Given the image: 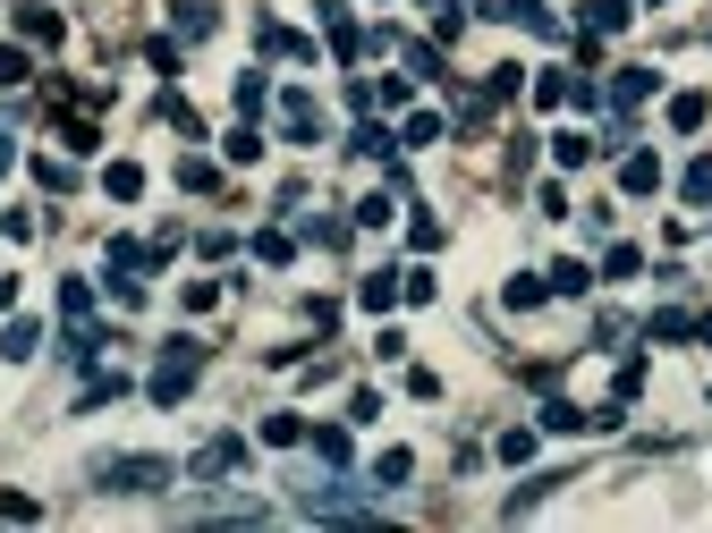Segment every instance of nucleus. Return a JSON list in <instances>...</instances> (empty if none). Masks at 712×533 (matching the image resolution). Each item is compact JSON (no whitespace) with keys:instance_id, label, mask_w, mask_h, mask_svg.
I'll use <instances>...</instances> for the list:
<instances>
[{"instance_id":"f257e3e1","label":"nucleus","mask_w":712,"mask_h":533,"mask_svg":"<svg viewBox=\"0 0 712 533\" xmlns=\"http://www.w3.org/2000/svg\"><path fill=\"white\" fill-rule=\"evenodd\" d=\"M195 373H204V347H195V339H170L162 364H153V381H145V398H153V407H179V398L195 390Z\"/></svg>"},{"instance_id":"f03ea898","label":"nucleus","mask_w":712,"mask_h":533,"mask_svg":"<svg viewBox=\"0 0 712 533\" xmlns=\"http://www.w3.org/2000/svg\"><path fill=\"white\" fill-rule=\"evenodd\" d=\"M162 483H179L170 457H102L94 466V491H162Z\"/></svg>"},{"instance_id":"7ed1b4c3","label":"nucleus","mask_w":712,"mask_h":533,"mask_svg":"<svg viewBox=\"0 0 712 533\" xmlns=\"http://www.w3.org/2000/svg\"><path fill=\"white\" fill-rule=\"evenodd\" d=\"M297 508H306L314 525H382V517H374V508L356 500L348 483H331V491H306V500H297Z\"/></svg>"},{"instance_id":"20e7f679","label":"nucleus","mask_w":712,"mask_h":533,"mask_svg":"<svg viewBox=\"0 0 712 533\" xmlns=\"http://www.w3.org/2000/svg\"><path fill=\"white\" fill-rule=\"evenodd\" d=\"M280 136H289V144H323V102L314 94H280Z\"/></svg>"},{"instance_id":"39448f33","label":"nucleus","mask_w":712,"mask_h":533,"mask_svg":"<svg viewBox=\"0 0 712 533\" xmlns=\"http://www.w3.org/2000/svg\"><path fill=\"white\" fill-rule=\"evenodd\" d=\"M238 466H246V440H238V432H221V440H204V449H195V483H221V474H238Z\"/></svg>"},{"instance_id":"423d86ee","label":"nucleus","mask_w":712,"mask_h":533,"mask_svg":"<svg viewBox=\"0 0 712 533\" xmlns=\"http://www.w3.org/2000/svg\"><path fill=\"white\" fill-rule=\"evenodd\" d=\"M492 18H509V26H535L543 43H560V18H551L543 0H492Z\"/></svg>"},{"instance_id":"0eeeda50","label":"nucleus","mask_w":712,"mask_h":533,"mask_svg":"<svg viewBox=\"0 0 712 533\" xmlns=\"http://www.w3.org/2000/svg\"><path fill=\"white\" fill-rule=\"evenodd\" d=\"M255 43L272 51V60H314V43H306V34H289V26H272V18H255Z\"/></svg>"},{"instance_id":"6e6552de","label":"nucleus","mask_w":712,"mask_h":533,"mask_svg":"<svg viewBox=\"0 0 712 533\" xmlns=\"http://www.w3.org/2000/svg\"><path fill=\"white\" fill-rule=\"evenodd\" d=\"M323 34H331V51H340V60H356V51H365V34H356V18L340 9V0H323Z\"/></svg>"},{"instance_id":"1a4fd4ad","label":"nucleus","mask_w":712,"mask_h":533,"mask_svg":"<svg viewBox=\"0 0 712 533\" xmlns=\"http://www.w3.org/2000/svg\"><path fill=\"white\" fill-rule=\"evenodd\" d=\"M18 34H26V43H60V9H43V0H18Z\"/></svg>"},{"instance_id":"9d476101","label":"nucleus","mask_w":712,"mask_h":533,"mask_svg":"<svg viewBox=\"0 0 712 533\" xmlns=\"http://www.w3.org/2000/svg\"><path fill=\"white\" fill-rule=\"evenodd\" d=\"M348 153H365V161H399V136H390L382 119H365V127L348 136Z\"/></svg>"},{"instance_id":"9b49d317","label":"nucleus","mask_w":712,"mask_h":533,"mask_svg":"<svg viewBox=\"0 0 712 533\" xmlns=\"http://www.w3.org/2000/svg\"><path fill=\"white\" fill-rule=\"evenodd\" d=\"M0 356H9V364L43 356V322H9V331H0Z\"/></svg>"},{"instance_id":"f8f14e48","label":"nucleus","mask_w":712,"mask_h":533,"mask_svg":"<svg viewBox=\"0 0 712 533\" xmlns=\"http://www.w3.org/2000/svg\"><path fill=\"white\" fill-rule=\"evenodd\" d=\"M60 314H68V331H94V288H85V280H60Z\"/></svg>"},{"instance_id":"ddd939ff","label":"nucleus","mask_w":712,"mask_h":533,"mask_svg":"<svg viewBox=\"0 0 712 533\" xmlns=\"http://www.w3.org/2000/svg\"><path fill=\"white\" fill-rule=\"evenodd\" d=\"M111 398H128V373H94V381H85V390H77V415L111 407Z\"/></svg>"},{"instance_id":"4468645a","label":"nucleus","mask_w":712,"mask_h":533,"mask_svg":"<svg viewBox=\"0 0 712 533\" xmlns=\"http://www.w3.org/2000/svg\"><path fill=\"white\" fill-rule=\"evenodd\" d=\"M619 187H628V195H653V187H662V161H653V153H628V161H619Z\"/></svg>"},{"instance_id":"2eb2a0df","label":"nucleus","mask_w":712,"mask_h":533,"mask_svg":"<svg viewBox=\"0 0 712 533\" xmlns=\"http://www.w3.org/2000/svg\"><path fill=\"white\" fill-rule=\"evenodd\" d=\"M628 18H636L628 0H585V34H619Z\"/></svg>"},{"instance_id":"dca6fc26","label":"nucleus","mask_w":712,"mask_h":533,"mask_svg":"<svg viewBox=\"0 0 712 533\" xmlns=\"http://www.w3.org/2000/svg\"><path fill=\"white\" fill-rule=\"evenodd\" d=\"M551 161H560V170H585V161H594V136L560 127V136H551Z\"/></svg>"},{"instance_id":"f3484780","label":"nucleus","mask_w":712,"mask_h":533,"mask_svg":"<svg viewBox=\"0 0 712 533\" xmlns=\"http://www.w3.org/2000/svg\"><path fill=\"white\" fill-rule=\"evenodd\" d=\"M645 94H653V68H619V77H611V102H619V111H636Z\"/></svg>"},{"instance_id":"a211bd4d","label":"nucleus","mask_w":712,"mask_h":533,"mask_svg":"<svg viewBox=\"0 0 712 533\" xmlns=\"http://www.w3.org/2000/svg\"><path fill=\"white\" fill-rule=\"evenodd\" d=\"M102 195L136 204V195H145V170H136V161H111V170H102Z\"/></svg>"},{"instance_id":"6ab92c4d","label":"nucleus","mask_w":712,"mask_h":533,"mask_svg":"<svg viewBox=\"0 0 712 533\" xmlns=\"http://www.w3.org/2000/svg\"><path fill=\"white\" fill-rule=\"evenodd\" d=\"M407 474H416V457H407V449H382V457H374V491H399Z\"/></svg>"},{"instance_id":"aec40b11","label":"nucleus","mask_w":712,"mask_h":533,"mask_svg":"<svg viewBox=\"0 0 712 533\" xmlns=\"http://www.w3.org/2000/svg\"><path fill=\"white\" fill-rule=\"evenodd\" d=\"M213 26H221V18H213V0H179V34H187V43H204Z\"/></svg>"},{"instance_id":"412c9836","label":"nucleus","mask_w":712,"mask_h":533,"mask_svg":"<svg viewBox=\"0 0 712 533\" xmlns=\"http://www.w3.org/2000/svg\"><path fill=\"white\" fill-rule=\"evenodd\" d=\"M441 111H407V127H399V144H441Z\"/></svg>"},{"instance_id":"4be33fe9","label":"nucleus","mask_w":712,"mask_h":533,"mask_svg":"<svg viewBox=\"0 0 712 533\" xmlns=\"http://www.w3.org/2000/svg\"><path fill=\"white\" fill-rule=\"evenodd\" d=\"M179 187H187V195H213V187H221V170H213V161H179Z\"/></svg>"},{"instance_id":"5701e85b","label":"nucleus","mask_w":712,"mask_h":533,"mask_svg":"<svg viewBox=\"0 0 712 533\" xmlns=\"http://www.w3.org/2000/svg\"><path fill=\"white\" fill-rule=\"evenodd\" d=\"M356 297H365V305H374V314H390V305H399V271H374V280L356 288Z\"/></svg>"},{"instance_id":"b1692460","label":"nucleus","mask_w":712,"mask_h":533,"mask_svg":"<svg viewBox=\"0 0 712 533\" xmlns=\"http://www.w3.org/2000/svg\"><path fill=\"white\" fill-rule=\"evenodd\" d=\"M679 195H687V204H712V153H704V161H687Z\"/></svg>"},{"instance_id":"393cba45","label":"nucleus","mask_w":712,"mask_h":533,"mask_svg":"<svg viewBox=\"0 0 712 533\" xmlns=\"http://www.w3.org/2000/svg\"><path fill=\"white\" fill-rule=\"evenodd\" d=\"M569 85H577V77H569V68H551V77H535V102H543V111H560V102H569Z\"/></svg>"},{"instance_id":"a878e982","label":"nucleus","mask_w":712,"mask_h":533,"mask_svg":"<svg viewBox=\"0 0 712 533\" xmlns=\"http://www.w3.org/2000/svg\"><path fill=\"white\" fill-rule=\"evenodd\" d=\"M585 280H594L585 263H551V297H585Z\"/></svg>"},{"instance_id":"bb28decb","label":"nucleus","mask_w":712,"mask_h":533,"mask_svg":"<svg viewBox=\"0 0 712 533\" xmlns=\"http://www.w3.org/2000/svg\"><path fill=\"white\" fill-rule=\"evenodd\" d=\"M221 153H229V161H255V153H263V136H255V119H238V127H229V144H221Z\"/></svg>"},{"instance_id":"cd10ccee","label":"nucleus","mask_w":712,"mask_h":533,"mask_svg":"<svg viewBox=\"0 0 712 533\" xmlns=\"http://www.w3.org/2000/svg\"><path fill=\"white\" fill-rule=\"evenodd\" d=\"M645 331H653V339H696V314H679V305H670V314H653Z\"/></svg>"},{"instance_id":"c85d7f7f","label":"nucleus","mask_w":712,"mask_h":533,"mask_svg":"<svg viewBox=\"0 0 712 533\" xmlns=\"http://www.w3.org/2000/svg\"><path fill=\"white\" fill-rule=\"evenodd\" d=\"M263 440H272V449H297V440H306V424H297V415H263Z\"/></svg>"},{"instance_id":"c756f323","label":"nucleus","mask_w":712,"mask_h":533,"mask_svg":"<svg viewBox=\"0 0 712 533\" xmlns=\"http://www.w3.org/2000/svg\"><path fill=\"white\" fill-rule=\"evenodd\" d=\"M289 229H255V263H289Z\"/></svg>"},{"instance_id":"7c9ffc66","label":"nucleus","mask_w":712,"mask_h":533,"mask_svg":"<svg viewBox=\"0 0 712 533\" xmlns=\"http://www.w3.org/2000/svg\"><path fill=\"white\" fill-rule=\"evenodd\" d=\"M670 127H679V136H696V127H704V94H679V102H670Z\"/></svg>"},{"instance_id":"2f4dec72","label":"nucleus","mask_w":712,"mask_h":533,"mask_svg":"<svg viewBox=\"0 0 712 533\" xmlns=\"http://www.w3.org/2000/svg\"><path fill=\"white\" fill-rule=\"evenodd\" d=\"M60 144H68V153H94L102 136H94V119H60Z\"/></svg>"},{"instance_id":"473e14b6","label":"nucleus","mask_w":712,"mask_h":533,"mask_svg":"<svg viewBox=\"0 0 712 533\" xmlns=\"http://www.w3.org/2000/svg\"><path fill=\"white\" fill-rule=\"evenodd\" d=\"M314 457H323V466H348V432H331V424H323V432H314Z\"/></svg>"},{"instance_id":"72a5a7b5","label":"nucleus","mask_w":712,"mask_h":533,"mask_svg":"<svg viewBox=\"0 0 712 533\" xmlns=\"http://www.w3.org/2000/svg\"><path fill=\"white\" fill-rule=\"evenodd\" d=\"M0 517H9V525H34V517H43V500H34V491H9V500H0Z\"/></svg>"},{"instance_id":"f704fd0d","label":"nucleus","mask_w":712,"mask_h":533,"mask_svg":"<svg viewBox=\"0 0 712 533\" xmlns=\"http://www.w3.org/2000/svg\"><path fill=\"white\" fill-rule=\"evenodd\" d=\"M34 178H43L51 195H68V187H77V170H68V161H34Z\"/></svg>"},{"instance_id":"c9c22d12","label":"nucleus","mask_w":712,"mask_h":533,"mask_svg":"<svg viewBox=\"0 0 712 533\" xmlns=\"http://www.w3.org/2000/svg\"><path fill=\"white\" fill-rule=\"evenodd\" d=\"M390 212H399V195H365V204H356V220H365V229H382Z\"/></svg>"},{"instance_id":"e433bc0d","label":"nucleus","mask_w":712,"mask_h":533,"mask_svg":"<svg viewBox=\"0 0 712 533\" xmlns=\"http://www.w3.org/2000/svg\"><path fill=\"white\" fill-rule=\"evenodd\" d=\"M263 102H272V94H263V77H238V119H255Z\"/></svg>"},{"instance_id":"4c0bfd02","label":"nucleus","mask_w":712,"mask_h":533,"mask_svg":"<svg viewBox=\"0 0 712 533\" xmlns=\"http://www.w3.org/2000/svg\"><path fill=\"white\" fill-rule=\"evenodd\" d=\"M399 297L407 305H433V271H399Z\"/></svg>"},{"instance_id":"58836bf2","label":"nucleus","mask_w":712,"mask_h":533,"mask_svg":"<svg viewBox=\"0 0 712 533\" xmlns=\"http://www.w3.org/2000/svg\"><path fill=\"white\" fill-rule=\"evenodd\" d=\"M0 85H26V51L18 43H0Z\"/></svg>"},{"instance_id":"ea45409f","label":"nucleus","mask_w":712,"mask_h":533,"mask_svg":"<svg viewBox=\"0 0 712 533\" xmlns=\"http://www.w3.org/2000/svg\"><path fill=\"white\" fill-rule=\"evenodd\" d=\"M9 161H18V136H0V178H9Z\"/></svg>"},{"instance_id":"a19ab883","label":"nucleus","mask_w":712,"mask_h":533,"mask_svg":"<svg viewBox=\"0 0 712 533\" xmlns=\"http://www.w3.org/2000/svg\"><path fill=\"white\" fill-rule=\"evenodd\" d=\"M696 339H704V347H712V314H696Z\"/></svg>"},{"instance_id":"79ce46f5","label":"nucleus","mask_w":712,"mask_h":533,"mask_svg":"<svg viewBox=\"0 0 712 533\" xmlns=\"http://www.w3.org/2000/svg\"><path fill=\"white\" fill-rule=\"evenodd\" d=\"M441 9H458V0H441Z\"/></svg>"}]
</instances>
